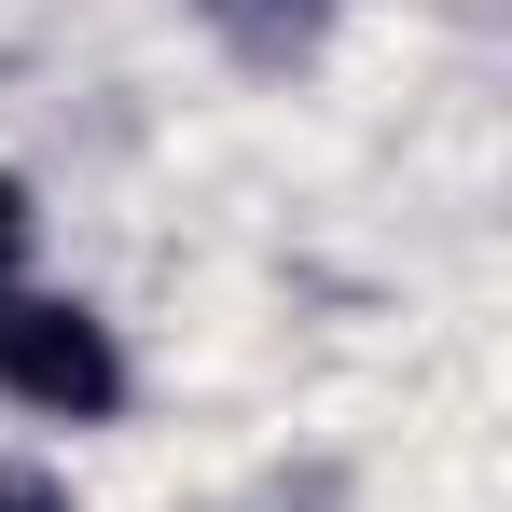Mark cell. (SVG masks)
Instances as JSON below:
<instances>
[{
    "instance_id": "obj_2",
    "label": "cell",
    "mask_w": 512,
    "mask_h": 512,
    "mask_svg": "<svg viewBox=\"0 0 512 512\" xmlns=\"http://www.w3.org/2000/svg\"><path fill=\"white\" fill-rule=\"evenodd\" d=\"M208 28H222L250 70H291V56L333 28V0H208Z\"/></svg>"
},
{
    "instance_id": "obj_1",
    "label": "cell",
    "mask_w": 512,
    "mask_h": 512,
    "mask_svg": "<svg viewBox=\"0 0 512 512\" xmlns=\"http://www.w3.org/2000/svg\"><path fill=\"white\" fill-rule=\"evenodd\" d=\"M0 402L42 416V429H111L125 416V346H111V319L70 305V291H14V277H0Z\"/></svg>"
},
{
    "instance_id": "obj_4",
    "label": "cell",
    "mask_w": 512,
    "mask_h": 512,
    "mask_svg": "<svg viewBox=\"0 0 512 512\" xmlns=\"http://www.w3.org/2000/svg\"><path fill=\"white\" fill-rule=\"evenodd\" d=\"M28 236H42V208H28V180L0 167V277H14V263H28Z\"/></svg>"
},
{
    "instance_id": "obj_3",
    "label": "cell",
    "mask_w": 512,
    "mask_h": 512,
    "mask_svg": "<svg viewBox=\"0 0 512 512\" xmlns=\"http://www.w3.org/2000/svg\"><path fill=\"white\" fill-rule=\"evenodd\" d=\"M0 512H70V485H56L42 457H0Z\"/></svg>"
}]
</instances>
